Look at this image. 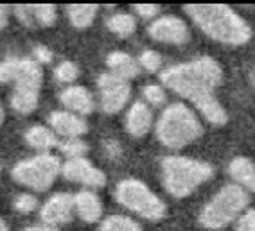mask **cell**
Here are the masks:
<instances>
[{
  "instance_id": "obj_1",
  "label": "cell",
  "mask_w": 255,
  "mask_h": 231,
  "mask_svg": "<svg viewBox=\"0 0 255 231\" xmlns=\"http://www.w3.org/2000/svg\"><path fill=\"white\" fill-rule=\"evenodd\" d=\"M160 79L171 91L187 99L201 113L207 122L223 126L228 120L227 109L216 97V88L223 81L221 65L210 56L178 63L165 68Z\"/></svg>"
},
{
  "instance_id": "obj_2",
  "label": "cell",
  "mask_w": 255,
  "mask_h": 231,
  "mask_svg": "<svg viewBox=\"0 0 255 231\" xmlns=\"http://www.w3.org/2000/svg\"><path fill=\"white\" fill-rule=\"evenodd\" d=\"M187 16L210 40L225 45H245L252 38V27L241 14L225 4H187Z\"/></svg>"
},
{
  "instance_id": "obj_3",
  "label": "cell",
  "mask_w": 255,
  "mask_h": 231,
  "mask_svg": "<svg viewBox=\"0 0 255 231\" xmlns=\"http://www.w3.org/2000/svg\"><path fill=\"white\" fill-rule=\"evenodd\" d=\"M0 82H13L9 104L20 115H29L38 108L43 70L32 58L9 56L0 61Z\"/></svg>"
},
{
  "instance_id": "obj_4",
  "label": "cell",
  "mask_w": 255,
  "mask_h": 231,
  "mask_svg": "<svg viewBox=\"0 0 255 231\" xmlns=\"http://www.w3.org/2000/svg\"><path fill=\"white\" fill-rule=\"evenodd\" d=\"M158 142L171 151H178L196 142L203 133L196 111L183 102H173L162 109L155 122Z\"/></svg>"
},
{
  "instance_id": "obj_5",
  "label": "cell",
  "mask_w": 255,
  "mask_h": 231,
  "mask_svg": "<svg viewBox=\"0 0 255 231\" xmlns=\"http://www.w3.org/2000/svg\"><path fill=\"white\" fill-rule=\"evenodd\" d=\"M160 172L167 194L182 199L209 181L214 176V167L207 161H200L189 156L169 154L160 163Z\"/></svg>"
},
{
  "instance_id": "obj_6",
  "label": "cell",
  "mask_w": 255,
  "mask_h": 231,
  "mask_svg": "<svg viewBox=\"0 0 255 231\" xmlns=\"http://www.w3.org/2000/svg\"><path fill=\"white\" fill-rule=\"evenodd\" d=\"M250 206V194L236 183H227L218 194L203 206L200 224L207 230H221L230 222H236Z\"/></svg>"
},
{
  "instance_id": "obj_7",
  "label": "cell",
  "mask_w": 255,
  "mask_h": 231,
  "mask_svg": "<svg viewBox=\"0 0 255 231\" xmlns=\"http://www.w3.org/2000/svg\"><path fill=\"white\" fill-rule=\"evenodd\" d=\"M115 199L124 208L137 213L138 217L146 221H160L167 215V206L164 199L151 190L146 183L135 177H126L117 183Z\"/></svg>"
},
{
  "instance_id": "obj_8",
  "label": "cell",
  "mask_w": 255,
  "mask_h": 231,
  "mask_svg": "<svg viewBox=\"0 0 255 231\" xmlns=\"http://www.w3.org/2000/svg\"><path fill=\"white\" fill-rule=\"evenodd\" d=\"M59 174H61V161L52 153L34 154L31 158L18 161L11 170L14 181L34 192L49 190Z\"/></svg>"
},
{
  "instance_id": "obj_9",
  "label": "cell",
  "mask_w": 255,
  "mask_h": 231,
  "mask_svg": "<svg viewBox=\"0 0 255 231\" xmlns=\"http://www.w3.org/2000/svg\"><path fill=\"white\" fill-rule=\"evenodd\" d=\"M99 88V108L108 115L119 113L131 99V86L124 79H119L114 74L105 72L97 79Z\"/></svg>"
},
{
  "instance_id": "obj_10",
  "label": "cell",
  "mask_w": 255,
  "mask_h": 231,
  "mask_svg": "<svg viewBox=\"0 0 255 231\" xmlns=\"http://www.w3.org/2000/svg\"><path fill=\"white\" fill-rule=\"evenodd\" d=\"M147 34L151 36V40L167 43V45H183L191 38L187 23L174 14H164L155 18L147 27Z\"/></svg>"
},
{
  "instance_id": "obj_11",
  "label": "cell",
  "mask_w": 255,
  "mask_h": 231,
  "mask_svg": "<svg viewBox=\"0 0 255 231\" xmlns=\"http://www.w3.org/2000/svg\"><path fill=\"white\" fill-rule=\"evenodd\" d=\"M61 176L67 181L79 183L88 188H101L106 185V174L87 158L67 159L61 163Z\"/></svg>"
},
{
  "instance_id": "obj_12",
  "label": "cell",
  "mask_w": 255,
  "mask_h": 231,
  "mask_svg": "<svg viewBox=\"0 0 255 231\" xmlns=\"http://www.w3.org/2000/svg\"><path fill=\"white\" fill-rule=\"evenodd\" d=\"M74 213H76L74 212V195L67 194V192H58L41 204L40 219L43 226L58 230V226H63L72 221Z\"/></svg>"
},
{
  "instance_id": "obj_13",
  "label": "cell",
  "mask_w": 255,
  "mask_h": 231,
  "mask_svg": "<svg viewBox=\"0 0 255 231\" xmlns=\"http://www.w3.org/2000/svg\"><path fill=\"white\" fill-rule=\"evenodd\" d=\"M49 127L56 133V136H63L65 140L69 138H81L88 131V126L85 122V117L67 111V109H58L52 111L47 118Z\"/></svg>"
},
{
  "instance_id": "obj_14",
  "label": "cell",
  "mask_w": 255,
  "mask_h": 231,
  "mask_svg": "<svg viewBox=\"0 0 255 231\" xmlns=\"http://www.w3.org/2000/svg\"><path fill=\"white\" fill-rule=\"evenodd\" d=\"M155 126V115H153V109L144 102V100H137L129 106L124 118V127L126 131L129 133L135 138H140V136H146L151 131V127Z\"/></svg>"
},
{
  "instance_id": "obj_15",
  "label": "cell",
  "mask_w": 255,
  "mask_h": 231,
  "mask_svg": "<svg viewBox=\"0 0 255 231\" xmlns=\"http://www.w3.org/2000/svg\"><path fill=\"white\" fill-rule=\"evenodd\" d=\"M59 100L67 108V111H72V113L79 115V117L90 115L96 109V99H94V95L85 86H78V84L65 88L59 93Z\"/></svg>"
},
{
  "instance_id": "obj_16",
  "label": "cell",
  "mask_w": 255,
  "mask_h": 231,
  "mask_svg": "<svg viewBox=\"0 0 255 231\" xmlns=\"http://www.w3.org/2000/svg\"><path fill=\"white\" fill-rule=\"evenodd\" d=\"M74 212L78 213L81 221L88 222V224L97 222L103 215V201L99 199L96 192L81 190L74 194Z\"/></svg>"
},
{
  "instance_id": "obj_17",
  "label": "cell",
  "mask_w": 255,
  "mask_h": 231,
  "mask_svg": "<svg viewBox=\"0 0 255 231\" xmlns=\"http://www.w3.org/2000/svg\"><path fill=\"white\" fill-rule=\"evenodd\" d=\"M106 65H108L110 74H114L115 77L124 79L128 82H129V79H135L142 70L140 65H138V59L126 54V52H121V50L110 52L108 58H106Z\"/></svg>"
},
{
  "instance_id": "obj_18",
  "label": "cell",
  "mask_w": 255,
  "mask_h": 231,
  "mask_svg": "<svg viewBox=\"0 0 255 231\" xmlns=\"http://www.w3.org/2000/svg\"><path fill=\"white\" fill-rule=\"evenodd\" d=\"M228 174L236 185L245 188L248 194H255V163L246 156H236L228 163Z\"/></svg>"
},
{
  "instance_id": "obj_19",
  "label": "cell",
  "mask_w": 255,
  "mask_h": 231,
  "mask_svg": "<svg viewBox=\"0 0 255 231\" xmlns=\"http://www.w3.org/2000/svg\"><path fill=\"white\" fill-rule=\"evenodd\" d=\"M23 140L29 147L40 151V153H49L50 149H54L59 145V140L56 133L50 129L49 126H31L23 135Z\"/></svg>"
},
{
  "instance_id": "obj_20",
  "label": "cell",
  "mask_w": 255,
  "mask_h": 231,
  "mask_svg": "<svg viewBox=\"0 0 255 231\" xmlns=\"http://www.w3.org/2000/svg\"><path fill=\"white\" fill-rule=\"evenodd\" d=\"M97 11H99V7H97L96 4L67 5V16H69V22L78 29L90 27L97 16Z\"/></svg>"
},
{
  "instance_id": "obj_21",
  "label": "cell",
  "mask_w": 255,
  "mask_h": 231,
  "mask_svg": "<svg viewBox=\"0 0 255 231\" xmlns=\"http://www.w3.org/2000/svg\"><path fill=\"white\" fill-rule=\"evenodd\" d=\"M106 27L119 38H128L137 31V18L129 13H115L106 20Z\"/></svg>"
},
{
  "instance_id": "obj_22",
  "label": "cell",
  "mask_w": 255,
  "mask_h": 231,
  "mask_svg": "<svg viewBox=\"0 0 255 231\" xmlns=\"http://www.w3.org/2000/svg\"><path fill=\"white\" fill-rule=\"evenodd\" d=\"M101 231H142V226L126 215H110L101 222Z\"/></svg>"
},
{
  "instance_id": "obj_23",
  "label": "cell",
  "mask_w": 255,
  "mask_h": 231,
  "mask_svg": "<svg viewBox=\"0 0 255 231\" xmlns=\"http://www.w3.org/2000/svg\"><path fill=\"white\" fill-rule=\"evenodd\" d=\"M142 97H144V102H146L149 108H158V106L165 104L167 100V91L164 86H160L156 82H151L142 88Z\"/></svg>"
},
{
  "instance_id": "obj_24",
  "label": "cell",
  "mask_w": 255,
  "mask_h": 231,
  "mask_svg": "<svg viewBox=\"0 0 255 231\" xmlns=\"http://www.w3.org/2000/svg\"><path fill=\"white\" fill-rule=\"evenodd\" d=\"M59 151L67 156V159L74 158H85V154L88 151V145L85 144L83 138H69V140L59 142Z\"/></svg>"
},
{
  "instance_id": "obj_25",
  "label": "cell",
  "mask_w": 255,
  "mask_h": 231,
  "mask_svg": "<svg viewBox=\"0 0 255 231\" xmlns=\"http://www.w3.org/2000/svg\"><path fill=\"white\" fill-rule=\"evenodd\" d=\"M58 18L56 5L52 4H38L34 5V22L41 27H50Z\"/></svg>"
},
{
  "instance_id": "obj_26",
  "label": "cell",
  "mask_w": 255,
  "mask_h": 231,
  "mask_svg": "<svg viewBox=\"0 0 255 231\" xmlns=\"http://www.w3.org/2000/svg\"><path fill=\"white\" fill-rule=\"evenodd\" d=\"M54 77L59 82H74L79 77V68L74 61H61L54 68Z\"/></svg>"
},
{
  "instance_id": "obj_27",
  "label": "cell",
  "mask_w": 255,
  "mask_h": 231,
  "mask_svg": "<svg viewBox=\"0 0 255 231\" xmlns=\"http://www.w3.org/2000/svg\"><path fill=\"white\" fill-rule=\"evenodd\" d=\"M138 65H140V68H144L149 74L158 72L160 68H162V56L156 50H151V49L142 50V54L138 56Z\"/></svg>"
},
{
  "instance_id": "obj_28",
  "label": "cell",
  "mask_w": 255,
  "mask_h": 231,
  "mask_svg": "<svg viewBox=\"0 0 255 231\" xmlns=\"http://www.w3.org/2000/svg\"><path fill=\"white\" fill-rule=\"evenodd\" d=\"M13 206H14V210L20 213H32L38 208V197L34 194L23 192V194H18L14 197Z\"/></svg>"
},
{
  "instance_id": "obj_29",
  "label": "cell",
  "mask_w": 255,
  "mask_h": 231,
  "mask_svg": "<svg viewBox=\"0 0 255 231\" xmlns=\"http://www.w3.org/2000/svg\"><path fill=\"white\" fill-rule=\"evenodd\" d=\"M13 14L18 18V22L22 25H27L32 27L34 25V5H14L13 7Z\"/></svg>"
},
{
  "instance_id": "obj_30",
  "label": "cell",
  "mask_w": 255,
  "mask_h": 231,
  "mask_svg": "<svg viewBox=\"0 0 255 231\" xmlns=\"http://www.w3.org/2000/svg\"><path fill=\"white\" fill-rule=\"evenodd\" d=\"M236 222V231H255V208H248Z\"/></svg>"
},
{
  "instance_id": "obj_31",
  "label": "cell",
  "mask_w": 255,
  "mask_h": 231,
  "mask_svg": "<svg viewBox=\"0 0 255 231\" xmlns=\"http://www.w3.org/2000/svg\"><path fill=\"white\" fill-rule=\"evenodd\" d=\"M135 13L144 20H155L158 18V13H160V5L156 4H135Z\"/></svg>"
},
{
  "instance_id": "obj_32",
  "label": "cell",
  "mask_w": 255,
  "mask_h": 231,
  "mask_svg": "<svg viewBox=\"0 0 255 231\" xmlns=\"http://www.w3.org/2000/svg\"><path fill=\"white\" fill-rule=\"evenodd\" d=\"M52 50L49 49V47L45 45H36L34 47V61H36L38 65H49L50 61H52Z\"/></svg>"
},
{
  "instance_id": "obj_33",
  "label": "cell",
  "mask_w": 255,
  "mask_h": 231,
  "mask_svg": "<svg viewBox=\"0 0 255 231\" xmlns=\"http://www.w3.org/2000/svg\"><path fill=\"white\" fill-rule=\"evenodd\" d=\"M9 14H11L9 5H0V29H4L9 23Z\"/></svg>"
},
{
  "instance_id": "obj_34",
  "label": "cell",
  "mask_w": 255,
  "mask_h": 231,
  "mask_svg": "<svg viewBox=\"0 0 255 231\" xmlns=\"http://www.w3.org/2000/svg\"><path fill=\"white\" fill-rule=\"evenodd\" d=\"M105 147H106V153H108L110 156H119V154H121V145H119L117 142H114V140L106 142Z\"/></svg>"
},
{
  "instance_id": "obj_35",
  "label": "cell",
  "mask_w": 255,
  "mask_h": 231,
  "mask_svg": "<svg viewBox=\"0 0 255 231\" xmlns=\"http://www.w3.org/2000/svg\"><path fill=\"white\" fill-rule=\"evenodd\" d=\"M25 231H59V230H56V228H49V226H31V228H27Z\"/></svg>"
},
{
  "instance_id": "obj_36",
  "label": "cell",
  "mask_w": 255,
  "mask_h": 231,
  "mask_svg": "<svg viewBox=\"0 0 255 231\" xmlns=\"http://www.w3.org/2000/svg\"><path fill=\"white\" fill-rule=\"evenodd\" d=\"M0 231H9V226H7V222L4 219H0Z\"/></svg>"
},
{
  "instance_id": "obj_37",
  "label": "cell",
  "mask_w": 255,
  "mask_h": 231,
  "mask_svg": "<svg viewBox=\"0 0 255 231\" xmlns=\"http://www.w3.org/2000/svg\"><path fill=\"white\" fill-rule=\"evenodd\" d=\"M4 117H5V113H4V106H2V102H0V126H2V122H4Z\"/></svg>"
},
{
  "instance_id": "obj_38",
  "label": "cell",
  "mask_w": 255,
  "mask_h": 231,
  "mask_svg": "<svg viewBox=\"0 0 255 231\" xmlns=\"http://www.w3.org/2000/svg\"><path fill=\"white\" fill-rule=\"evenodd\" d=\"M252 84H254V88H255V72L252 74Z\"/></svg>"
}]
</instances>
